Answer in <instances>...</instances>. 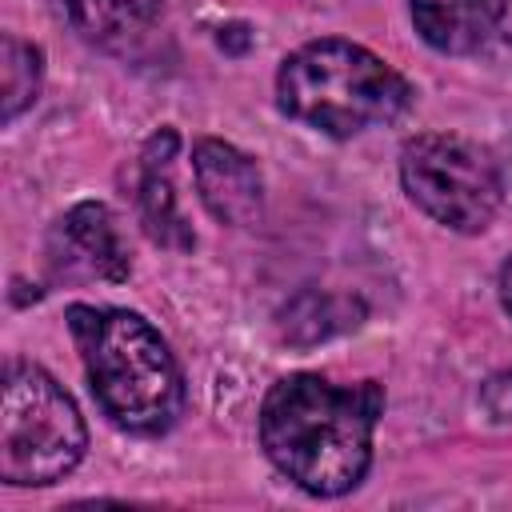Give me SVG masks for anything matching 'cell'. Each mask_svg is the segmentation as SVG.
I'll use <instances>...</instances> for the list:
<instances>
[{
    "instance_id": "6da1fadb",
    "label": "cell",
    "mask_w": 512,
    "mask_h": 512,
    "mask_svg": "<svg viewBox=\"0 0 512 512\" xmlns=\"http://www.w3.org/2000/svg\"><path fill=\"white\" fill-rule=\"evenodd\" d=\"M380 412L384 388L376 380L336 388L324 376L296 372L268 388L260 444L276 472L308 496H344L372 464V428Z\"/></svg>"
},
{
    "instance_id": "7a4b0ae2",
    "label": "cell",
    "mask_w": 512,
    "mask_h": 512,
    "mask_svg": "<svg viewBox=\"0 0 512 512\" xmlns=\"http://www.w3.org/2000/svg\"><path fill=\"white\" fill-rule=\"evenodd\" d=\"M68 328L80 344L100 408L128 432H164L184 404L180 364L164 336L128 308L72 304Z\"/></svg>"
},
{
    "instance_id": "3957f363",
    "label": "cell",
    "mask_w": 512,
    "mask_h": 512,
    "mask_svg": "<svg viewBox=\"0 0 512 512\" xmlns=\"http://www.w3.org/2000/svg\"><path fill=\"white\" fill-rule=\"evenodd\" d=\"M276 104L284 116L344 140L400 120L412 104V84L364 44L312 40L280 64Z\"/></svg>"
},
{
    "instance_id": "277c9868",
    "label": "cell",
    "mask_w": 512,
    "mask_h": 512,
    "mask_svg": "<svg viewBox=\"0 0 512 512\" xmlns=\"http://www.w3.org/2000/svg\"><path fill=\"white\" fill-rule=\"evenodd\" d=\"M88 448L72 396L36 364L12 360L0 396V476L4 484H56Z\"/></svg>"
},
{
    "instance_id": "5b68a950",
    "label": "cell",
    "mask_w": 512,
    "mask_h": 512,
    "mask_svg": "<svg viewBox=\"0 0 512 512\" xmlns=\"http://www.w3.org/2000/svg\"><path fill=\"white\" fill-rule=\"evenodd\" d=\"M400 184L408 200L452 232H484L504 200L496 160L448 132L412 136L400 152Z\"/></svg>"
},
{
    "instance_id": "8992f818",
    "label": "cell",
    "mask_w": 512,
    "mask_h": 512,
    "mask_svg": "<svg viewBox=\"0 0 512 512\" xmlns=\"http://www.w3.org/2000/svg\"><path fill=\"white\" fill-rule=\"evenodd\" d=\"M48 256H52V268L64 276H96V280L120 284L132 272L128 244L116 228V216L100 200H84L56 220L48 236Z\"/></svg>"
},
{
    "instance_id": "52a82bcc",
    "label": "cell",
    "mask_w": 512,
    "mask_h": 512,
    "mask_svg": "<svg viewBox=\"0 0 512 512\" xmlns=\"http://www.w3.org/2000/svg\"><path fill=\"white\" fill-rule=\"evenodd\" d=\"M192 172L204 208L220 224H256L264 212V180L252 156L228 140H200L192 148Z\"/></svg>"
},
{
    "instance_id": "ba28073f",
    "label": "cell",
    "mask_w": 512,
    "mask_h": 512,
    "mask_svg": "<svg viewBox=\"0 0 512 512\" xmlns=\"http://www.w3.org/2000/svg\"><path fill=\"white\" fill-rule=\"evenodd\" d=\"M176 132L160 128L140 156V220L144 232L160 244V248H176L188 252L196 244L192 228L184 224L180 208H176V192H172V160H176Z\"/></svg>"
},
{
    "instance_id": "9c48e42d",
    "label": "cell",
    "mask_w": 512,
    "mask_h": 512,
    "mask_svg": "<svg viewBox=\"0 0 512 512\" xmlns=\"http://www.w3.org/2000/svg\"><path fill=\"white\" fill-rule=\"evenodd\" d=\"M64 24L96 48H128L152 32L164 0H52Z\"/></svg>"
},
{
    "instance_id": "30bf717a",
    "label": "cell",
    "mask_w": 512,
    "mask_h": 512,
    "mask_svg": "<svg viewBox=\"0 0 512 512\" xmlns=\"http://www.w3.org/2000/svg\"><path fill=\"white\" fill-rule=\"evenodd\" d=\"M412 24L424 44L448 56L480 52L488 36V16L480 0H412Z\"/></svg>"
},
{
    "instance_id": "8fae6325",
    "label": "cell",
    "mask_w": 512,
    "mask_h": 512,
    "mask_svg": "<svg viewBox=\"0 0 512 512\" xmlns=\"http://www.w3.org/2000/svg\"><path fill=\"white\" fill-rule=\"evenodd\" d=\"M364 316V304L352 296H328V292H300L280 312V332L292 344H316L336 332L356 328Z\"/></svg>"
},
{
    "instance_id": "7c38bea8",
    "label": "cell",
    "mask_w": 512,
    "mask_h": 512,
    "mask_svg": "<svg viewBox=\"0 0 512 512\" xmlns=\"http://www.w3.org/2000/svg\"><path fill=\"white\" fill-rule=\"evenodd\" d=\"M44 80V56L36 44H24L16 36L0 40V120L12 124L24 108L36 104Z\"/></svg>"
},
{
    "instance_id": "4fadbf2b",
    "label": "cell",
    "mask_w": 512,
    "mask_h": 512,
    "mask_svg": "<svg viewBox=\"0 0 512 512\" xmlns=\"http://www.w3.org/2000/svg\"><path fill=\"white\" fill-rule=\"evenodd\" d=\"M480 8L488 16V28L512 44V0H480Z\"/></svg>"
},
{
    "instance_id": "5bb4252c",
    "label": "cell",
    "mask_w": 512,
    "mask_h": 512,
    "mask_svg": "<svg viewBox=\"0 0 512 512\" xmlns=\"http://www.w3.org/2000/svg\"><path fill=\"white\" fill-rule=\"evenodd\" d=\"M220 48H228V52H244L248 44H252V36H248V28L244 24H228V28H220Z\"/></svg>"
},
{
    "instance_id": "9a60e30c",
    "label": "cell",
    "mask_w": 512,
    "mask_h": 512,
    "mask_svg": "<svg viewBox=\"0 0 512 512\" xmlns=\"http://www.w3.org/2000/svg\"><path fill=\"white\" fill-rule=\"evenodd\" d=\"M496 288H500V304H504L508 316H512V256L500 264V280H496Z\"/></svg>"
}]
</instances>
